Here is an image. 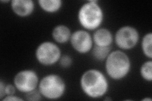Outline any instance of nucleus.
Listing matches in <instances>:
<instances>
[{"label":"nucleus","mask_w":152,"mask_h":101,"mask_svg":"<svg viewBox=\"0 0 152 101\" xmlns=\"http://www.w3.org/2000/svg\"><path fill=\"white\" fill-rule=\"evenodd\" d=\"M10 7L15 15L26 18L31 16L34 12L35 3L32 0H12Z\"/></svg>","instance_id":"obj_9"},{"label":"nucleus","mask_w":152,"mask_h":101,"mask_svg":"<svg viewBox=\"0 0 152 101\" xmlns=\"http://www.w3.org/2000/svg\"><path fill=\"white\" fill-rule=\"evenodd\" d=\"M141 50L146 57L152 59V33L148 32L145 34L141 41Z\"/></svg>","instance_id":"obj_14"},{"label":"nucleus","mask_w":152,"mask_h":101,"mask_svg":"<svg viewBox=\"0 0 152 101\" xmlns=\"http://www.w3.org/2000/svg\"><path fill=\"white\" fill-rule=\"evenodd\" d=\"M104 62L107 75L114 80H121L126 78L131 70L130 57L122 50L111 51Z\"/></svg>","instance_id":"obj_3"},{"label":"nucleus","mask_w":152,"mask_h":101,"mask_svg":"<svg viewBox=\"0 0 152 101\" xmlns=\"http://www.w3.org/2000/svg\"><path fill=\"white\" fill-rule=\"evenodd\" d=\"M142 101H146V100H148V101H151V98H145L143 99H142Z\"/></svg>","instance_id":"obj_22"},{"label":"nucleus","mask_w":152,"mask_h":101,"mask_svg":"<svg viewBox=\"0 0 152 101\" xmlns=\"http://www.w3.org/2000/svg\"><path fill=\"white\" fill-rule=\"evenodd\" d=\"M39 7L48 13H55L60 11L63 6L62 0H38Z\"/></svg>","instance_id":"obj_12"},{"label":"nucleus","mask_w":152,"mask_h":101,"mask_svg":"<svg viewBox=\"0 0 152 101\" xmlns=\"http://www.w3.org/2000/svg\"><path fill=\"white\" fill-rule=\"evenodd\" d=\"M5 84H4L3 80H1L0 81V99L3 100L4 97H5Z\"/></svg>","instance_id":"obj_20"},{"label":"nucleus","mask_w":152,"mask_h":101,"mask_svg":"<svg viewBox=\"0 0 152 101\" xmlns=\"http://www.w3.org/2000/svg\"><path fill=\"white\" fill-rule=\"evenodd\" d=\"M80 86L83 92L92 99H98L105 95L109 89L106 76L98 69L86 70L80 78Z\"/></svg>","instance_id":"obj_1"},{"label":"nucleus","mask_w":152,"mask_h":101,"mask_svg":"<svg viewBox=\"0 0 152 101\" xmlns=\"http://www.w3.org/2000/svg\"><path fill=\"white\" fill-rule=\"evenodd\" d=\"M94 45L101 47H111L114 41V36L107 28H98L92 36Z\"/></svg>","instance_id":"obj_10"},{"label":"nucleus","mask_w":152,"mask_h":101,"mask_svg":"<svg viewBox=\"0 0 152 101\" xmlns=\"http://www.w3.org/2000/svg\"><path fill=\"white\" fill-rule=\"evenodd\" d=\"M61 51L56 43L44 41L37 46L35 56L39 63L45 66H50L58 62L61 56Z\"/></svg>","instance_id":"obj_5"},{"label":"nucleus","mask_w":152,"mask_h":101,"mask_svg":"<svg viewBox=\"0 0 152 101\" xmlns=\"http://www.w3.org/2000/svg\"><path fill=\"white\" fill-rule=\"evenodd\" d=\"M39 80L36 71L26 69L18 71L14 76L13 84L18 91L26 94L37 89Z\"/></svg>","instance_id":"obj_7"},{"label":"nucleus","mask_w":152,"mask_h":101,"mask_svg":"<svg viewBox=\"0 0 152 101\" xmlns=\"http://www.w3.org/2000/svg\"><path fill=\"white\" fill-rule=\"evenodd\" d=\"M37 89L42 97L48 100H58L65 94L66 85L60 75L50 73L44 76L39 80Z\"/></svg>","instance_id":"obj_4"},{"label":"nucleus","mask_w":152,"mask_h":101,"mask_svg":"<svg viewBox=\"0 0 152 101\" xmlns=\"http://www.w3.org/2000/svg\"><path fill=\"white\" fill-rule=\"evenodd\" d=\"M70 28L66 25L60 24L56 25L52 31L51 36L54 41L58 44H65L70 41L72 35Z\"/></svg>","instance_id":"obj_11"},{"label":"nucleus","mask_w":152,"mask_h":101,"mask_svg":"<svg viewBox=\"0 0 152 101\" xmlns=\"http://www.w3.org/2000/svg\"><path fill=\"white\" fill-rule=\"evenodd\" d=\"M70 42L73 49L81 54L89 53L94 46L92 36L89 31L84 29L77 30L72 32Z\"/></svg>","instance_id":"obj_8"},{"label":"nucleus","mask_w":152,"mask_h":101,"mask_svg":"<svg viewBox=\"0 0 152 101\" xmlns=\"http://www.w3.org/2000/svg\"><path fill=\"white\" fill-rule=\"evenodd\" d=\"M3 101H23V99L18 96H16L15 95H7L4 97L3 100Z\"/></svg>","instance_id":"obj_19"},{"label":"nucleus","mask_w":152,"mask_h":101,"mask_svg":"<svg viewBox=\"0 0 152 101\" xmlns=\"http://www.w3.org/2000/svg\"><path fill=\"white\" fill-rule=\"evenodd\" d=\"M104 12L96 0L83 3L77 12V20L84 30L94 31L100 27L104 20Z\"/></svg>","instance_id":"obj_2"},{"label":"nucleus","mask_w":152,"mask_h":101,"mask_svg":"<svg viewBox=\"0 0 152 101\" xmlns=\"http://www.w3.org/2000/svg\"><path fill=\"white\" fill-rule=\"evenodd\" d=\"M140 38V33L135 27L125 25L117 31L114 36V42L120 50L127 51L137 46Z\"/></svg>","instance_id":"obj_6"},{"label":"nucleus","mask_w":152,"mask_h":101,"mask_svg":"<svg viewBox=\"0 0 152 101\" xmlns=\"http://www.w3.org/2000/svg\"><path fill=\"white\" fill-rule=\"evenodd\" d=\"M140 74L144 80L151 82L152 81V61L149 60L142 63L140 69Z\"/></svg>","instance_id":"obj_15"},{"label":"nucleus","mask_w":152,"mask_h":101,"mask_svg":"<svg viewBox=\"0 0 152 101\" xmlns=\"http://www.w3.org/2000/svg\"><path fill=\"white\" fill-rule=\"evenodd\" d=\"M111 51V47H101L94 45L91 52L92 56L94 60L102 61H105Z\"/></svg>","instance_id":"obj_13"},{"label":"nucleus","mask_w":152,"mask_h":101,"mask_svg":"<svg viewBox=\"0 0 152 101\" xmlns=\"http://www.w3.org/2000/svg\"><path fill=\"white\" fill-rule=\"evenodd\" d=\"M58 62L61 68H69L73 64V59L69 54H64L61 55Z\"/></svg>","instance_id":"obj_16"},{"label":"nucleus","mask_w":152,"mask_h":101,"mask_svg":"<svg viewBox=\"0 0 152 101\" xmlns=\"http://www.w3.org/2000/svg\"><path fill=\"white\" fill-rule=\"evenodd\" d=\"M26 100L31 101H38L42 99V97L38 89H36L32 92H28L25 94Z\"/></svg>","instance_id":"obj_17"},{"label":"nucleus","mask_w":152,"mask_h":101,"mask_svg":"<svg viewBox=\"0 0 152 101\" xmlns=\"http://www.w3.org/2000/svg\"><path fill=\"white\" fill-rule=\"evenodd\" d=\"M17 89L15 86V85L13 84H5V90H4V92H5V97L7 95H15L16 93Z\"/></svg>","instance_id":"obj_18"},{"label":"nucleus","mask_w":152,"mask_h":101,"mask_svg":"<svg viewBox=\"0 0 152 101\" xmlns=\"http://www.w3.org/2000/svg\"><path fill=\"white\" fill-rule=\"evenodd\" d=\"M12 1H10V0H7V1H3V0H1V2L4 3H11Z\"/></svg>","instance_id":"obj_21"}]
</instances>
